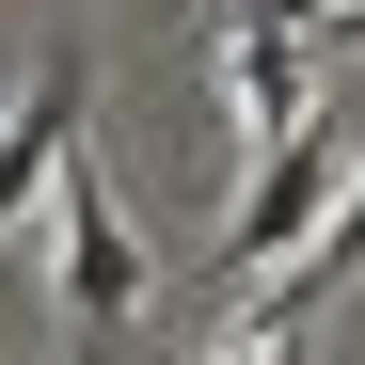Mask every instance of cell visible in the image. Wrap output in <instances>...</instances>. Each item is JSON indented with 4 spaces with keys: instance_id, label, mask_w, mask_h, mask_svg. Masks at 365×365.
Wrapping results in <instances>:
<instances>
[{
    "instance_id": "1",
    "label": "cell",
    "mask_w": 365,
    "mask_h": 365,
    "mask_svg": "<svg viewBox=\"0 0 365 365\" xmlns=\"http://www.w3.org/2000/svg\"><path fill=\"white\" fill-rule=\"evenodd\" d=\"M334 159H349V128H334V111H302L286 143H255V191H238V222L207 238V270L238 286V270H270V255H302V222H318V191H334Z\"/></svg>"
},
{
    "instance_id": "2",
    "label": "cell",
    "mask_w": 365,
    "mask_h": 365,
    "mask_svg": "<svg viewBox=\"0 0 365 365\" xmlns=\"http://www.w3.org/2000/svg\"><path fill=\"white\" fill-rule=\"evenodd\" d=\"M48 175H64V318H80V334H111V318L143 302V238H128V207H111V175H96L80 143L48 159Z\"/></svg>"
},
{
    "instance_id": "3",
    "label": "cell",
    "mask_w": 365,
    "mask_h": 365,
    "mask_svg": "<svg viewBox=\"0 0 365 365\" xmlns=\"http://www.w3.org/2000/svg\"><path fill=\"white\" fill-rule=\"evenodd\" d=\"M80 111H96V64H80V32H64V48H48V64L16 80V111H0V222L48 191V159L80 143Z\"/></svg>"
},
{
    "instance_id": "4",
    "label": "cell",
    "mask_w": 365,
    "mask_h": 365,
    "mask_svg": "<svg viewBox=\"0 0 365 365\" xmlns=\"http://www.w3.org/2000/svg\"><path fill=\"white\" fill-rule=\"evenodd\" d=\"M222 80H238V143H286V128H302L318 48H302V16H286V0H255V16L222 32Z\"/></svg>"
},
{
    "instance_id": "5",
    "label": "cell",
    "mask_w": 365,
    "mask_h": 365,
    "mask_svg": "<svg viewBox=\"0 0 365 365\" xmlns=\"http://www.w3.org/2000/svg\"><path fill=\"white\" fill-rule=\"evenodd\" d=\"M318 48H365V0H334V16H318Z\"/></svg>"
}]
</instances>
